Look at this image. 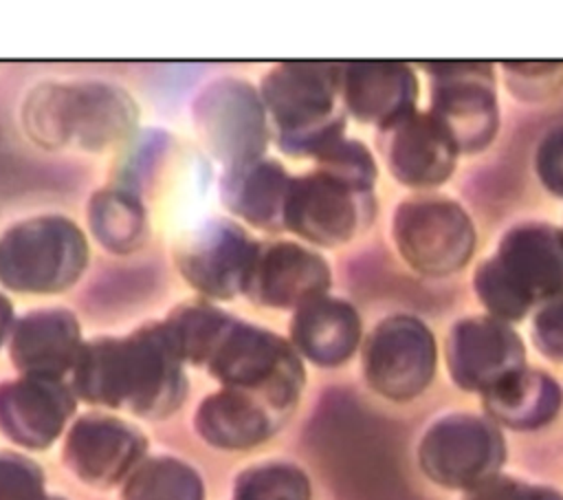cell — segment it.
Wrapping results in <instances>:
<instances>
[{
	"label": "cell",
	"instance_id": "30",
	"mask_svg": "<svg viewBox=\"0 0 563 500\" xmlns=\"http://www.w3.org/2000/svg\"><path fill=\"white\" fill-rule=\"evenodd\" d=\"M534 170L541 185L563 198V126L550 128L534 152Z\"/></svg>",
	"mask_w": 563,
	"mask_h": 500
},
{
	"label": "cell",
	"instance_id": "20",
	"mask_svg": "<svg viewBox=\"0 0 563 500\" xmlns=\"http://www.w3.org/2000/svg\"><path fill=\"white\" fill-rule=\"evenodd\" d=\"M288 181L290 176L282 163L257 159L227 167L220 181V194L238 218L260 229H282Z\"/></svg>",
	"mask_w": 563,
	"mask_h": 500
},
{
	"label": "cell",
	"instance_id": "3",
	"mask_svg": "<svg viewBox=\"0 0 563 500\" xmlns=\"http://www.w3.org/2000/svg\"><path fill=\"white\" fill-rule=\"evenodd\" d=\"M176 357L165 324H150L125 339L88 344L79 352L77 383L99 401L163 410L178 390Z\"/></svg>",
	"mask_w": 563,
	"mask_h": 500
},
{
	"label": "cell",
	"instance_id": "22",
	"mask_svg": "<svg viewBox=\"0 0 563 500\" xmlns=\"http://www.w3.org/2000/svg\"><path fill=\"white\" fill-rule=\"evenodd\" d=\"M70 410L64 390L44 379L7 385L0 392V421L26 445H46Z\"/></svg>",
	"mask_w": 563,
	"mask_h": 500
},
{
	"label": "cell",
	"instance_id": "7",
	"mask_svg": "<svg viewBox=\"0 0 563 500\" xmlns=\"http://www.w3.org/2000/svg\"><path fill=\"white\" fill-rule=\"evenodd\" d=\"M508 449L501 427L486 414L451 412L435 419L418 443L422 474L453 491H471L501 474Z\"/></svg>",
	"mask_w": 563,
	"mask_h": 500
},
{
	"label": "cell",
	"instance_id": "10",
	"mask_svg": "<svg viewBox=\"0 0 563 500\" xmlns=\"http://www.w3.org/2000/svg\"><path fill=\"white\" fill-rule=\"evenodd\" d=\"M376 214L374 194L358 192L325 172L290 176L284 200V229L317 247H341Z\"/></svg>",
	"mask_w": 563,
	"mask_h": 500
},
{
	"label": "cell",
	"instance_id": "6",
	"mask_svg": "<svg viewBox=\"0 0 563 500\" xmlns=\"http://www.w3.org/2000/svg\"><path fill=\"white\" fill-rule=\"evenodd\" d=\"M88 262L81 229L62 216L18 222L0 238V282L18 293H57L73 286Z\"/></svg>",
	"mask_w": 563,
	"mask_h": 500
},
{
	"label": "cell",
	"instance_id": "9",
	"mask_svg": "<svg viewBox=\"0 0 563 500\" xmlns=\"http://www.w3.org/2000/svg\"><path fill=\"white\" fill-rule=\"evenodd\" d=\"M438 344L433 330L416 315L396 313L380 319L363 344L367 385L389 401H411L433 381Z\"/></svg>",
	"mask_w": 563,
	"mask_h": 500
},
{
	"label": "cell",
	"instance_id": "11",
	"mask_svg": "<svg viewBox=\"0 0 563 500\" xmlns=\"http://www.w3.org/2000/svg\"><path fill=\"white\" fill-rule=\"evenodd\" d=\"M266 117L260 93L235 77L211 81L194 104L200 137L227 167L262 159L268 141Z\"/></svg>",
	"mask_w": 563,
	"mask_h": 500
},
{
	"label": "cell",
	"instance_id": "5",
	"mask_svg": "<svg viewBox=\"0 0 563 500\" xmlns=\"http://www.w3.org/2000/svg\"><path fill=\"white\" fill-rule=\"evenodd\" d=\"M391 238L400 258L427 278L462 271L477 247V229L468 211L440 192L402 198L394 209Z\"/></svg>",
	"mask_w": 563,
	"mask_h": 500
},
{
	"label": "cell",
	"instance_id": "2",
	"mask_svg": "<svg viewBox=\"0 0 563 500\" xmlns=\"http://www.w3.org/2000/svg\"><path fill=\"white\" fill-rule=\"evenodd\" d=\"M22 121L42 148L101 152L134 132L139 108L108 81H46L29 93Z\"/></svg>",
	"mask_w": 563,
	"mask_h": 500
},
{
	"label": "cell",
	"instance_id": "21",
	"mask_svg": "<svg viewBox=\"0 0 563 500\" xmlns=\"http://www.w3.org/2000/svg\"><path fill=\"white\" fill-rule=\"evenodd\" d=\"M11 352L20 368L55 374L79 357V324L64 308H40L13 328Z\"/></svg>",
	"mask_w": 563,
	"mask_h": 500
},
{
	"label": "cell",
	"instance_id": "23",
	"mask_svg": "<svg viewBox=\"0 0 563 500\" xmlns=\"http://www.w3.org/2000/svg\"><path fill=\"white\" fill-rule=\"evenodd\" d=\"M139 452V438L121 423L106 419L81 421L68 441V456L90 478L117 476Z\"/></svg>",
	"mask_w": 563,
	"mask_h": 500
},
{
	"label": "cell",
	"instance_id": "8",
	"mask_svg": "<svg viewBox=\"0 0 563 500\" xmlns=\"http://www.w3.org/2000/svg\"><path fill=\"white\" fill-rule=\"evenodd\" d=\"M429 75V112L435 115L462 154L484 152L499 132L495 66L490 62H422Z\"/></svg>",
	"mask_w": 563,
	"mask_h": 500
},
{
	"label": "cell",
	"instance_id": "12",
	"mask_svg": "<svg viewBox=\"0 0 563 500\" xmlns=\"http://www.w3.org/2000/svg\"><path fill=\"white\" fill-rule=\"evenodd\" d=\"M451 381L464 392L488 394L523 368L526 344L512 324L490 315H471L451 324L444 339Z\"/></svg>",
	"mask_w": 563,
	"mask_h": 500
},
{
	"label": "cell",
	"instance_id": "16",
	"mask_svg": "<svg viewBox=\"0 0 563 500\" xmlns=\"http://www.w3.org/2000/svg\"><path fill=\"white\" fill-rule=\"evenodd\" d=\"M332 284L330 264L299 242L260 244L244 282V295L273 308H301L328 295Z\"/></svg>",
	"mask_w": 563,
	"mask_h": 500
},
{
	"label": "cell",
	"instance_id": "29",
	"mask_svg": "<svg viewBox=\"0 0 563 500\" xmlns=\"http://www.w3.org/2000/svg\"><path fill=\"white\" fill-rule=\"evenodd\" d=\"M462 500H563V493L545 485H532L521 478L499 474L466 491Z\"/></svg>",
	"mask_w": 563,
	"mask_h": 500
},
{
	"label": "cell",
	"instance_id": "14",
	"mask_svg": "<svg viewBox=\"0 0 563 500\" xmlns=\"http://www.w3.org/2000/svg\"><path fill=\"white\" fill-rule=\"evenodd\" d=\"M257 247L235 222L211 220L180 240L176 264L198 293L211 300H229L244 291Z\"/></svg>",
	"mask_w": 563,
	"mask_h": 500
},
{
	"label": "cell",
	"instance_id": "15",
	"mask_svg": "<svg viewBox=\"0 0 563 500\" xmlns=\"http://www.w3.org/2000/svg\"><path fill=\"white\" fill-rule=\"evenodd\" d=\"M211 370L231 383L266 390L282 405L295 399L303 379L301 366L284 339L240 322L231 324L213 350Z\"/></svg>",
	"mask_w": 563,
	"mask_h": 500
},
{
	"label": "cell",
	"instance_id": "25",
	"mask_svg": "<svg viewBox=\"0 0 563 500\" xmlns=\"http://www.w3.org/2000/svg\"><path fill=\"white\" fill-rule=\"evenodd\" d=\"M233 322L235 319L209 304L191 302L178 306L165 322V328L178 355L202 359L213 355Z\"/></svg>",
	"mask_w": 563,
	"mask_h": 500
},
{
	"label": "cell",
	"instance_id": "4",
	"mask_svg": "<svg viewBox=\"0 0 563 500\" xmlns=\"http://www.w3.org/2000/svg\"><path fill=\"white\" fill-rule=\"evenodd\" d=\"M260 97L292 156L314 159L345 132L336 62H284L264 75Z\"/></svg>",
	"mask_w": 563,
	"mask_h": 500
},
{
	"label": "cell",
	"instance_id": "18",
	"mask_svg": "<svg viewBox=\"0 0 563 500\" xmlns=\"http://www.w3.org/2000/svg\"><path fill=\"white\" fill-rule=\"evenodd\" d=\"M292 339L312 361L339 366L361 341V317L350 302L323 295L295 311Z\"/></svg>",
	"mask_w": 563,
	"mask_h": 500
},
{
	"label": "cell",
	"instance_id": "27",
	"mask_svg": "<svg viewBox=\"0 0 563 500\" xmlns=\"http://www.w3.org/2000/svg\"><path fill=\"white\" fill-rule=\"evenodd\" d=\"M317 170L328 176L358 189L365 194H374V185L378 178V165L369 148L356 139H336L323 152L314 156Z\"/></svg>",
	"mask_w": 563,
	"mask_h": 500
},
{
	"label": "cell",
	"instance_id": "26",
	"mask_svg": "<svg viewBox=\"0 0 563 500\" xmlns=\"http://www.w3.org/2000/svg\"><path fill=\"white\" fill-rule=\"evenodd\" d=\"M200 430L220 445H249L264 436L266 416L255 403L222 394L200 407Z\"/></svg>",
	"mask_w": 563,
	"mask_h": 500
},
{
	"label": "cell",
	"instance_id": "19",
	"mask_svg": "<svg viewBox=\"0 0 563 500\" xmlns=\"http://www.w3.org/2000/svg\"><path fill=\"white\" fill-rule=\"evenodd\" d=\"M484 414L499 427L528 432L550 425L563 407L559 381L539 368H523L482 396Z\"/></svg>",
	"mask_w": 563,
	"mask_h": 500
},
{
	"label": "cell",
	"instance_id": "13",
	"mask_svg": "<svg viewBox=\"0 0 563 500\" xmlns=\"http://www.w3.org/2000/svg\"><path fill=\"white\" fill-rule=\"evenodd\" d=\"M376 143L389 174L400 185L422 192L444 185L462 154L446 126L429 110H413L380 128Z\"/></svg>",
	"mask_w": 563,
	"mask_h": 500
},
{
	"label": "cell",
	"instance_id": "1",
	"mask_svg": "<svg viewBox=\"0 0 563 500\" xmlns=\"http://www.w3.org/2000/svg\"><path fill=\"white\" fill-rule=\"evenodd\" d=\"M473 289L486 315L506 324L523 322L563 293V227L523 220L506 229L497 251L477 264Z\"/></svg>",
	"mask_w": 563,
	"mask_h": 500
},
{
	"label": "cell",
	"instance_id": "17",
	"mask_svg": "<svg viewBox=\"0 0 563 500\" xmlns=\"http://www.w3.org/2000/svg\"><path fill=\"white\" fill-rule=\"evenodd\" d=\"M420 81L407 62H343L341 101L350 117L376 130L418 110Z\"/></svg>",
	"mask_w": 563,
	"mask_h": 500
},
{
	"label": "cell",
	"instance_id": "28",
	"mask_svg": "<svg viewBox=\"0 0 563 500\" xmlns=\"http://www.w3.org/2000/svg\"><path fill=\"white\" fill-rule=\"evenodd\" d=\"M530 339L543 357L563 363V293L543 302L532 313Z\"/></svg>",
	"mask_w": 563,
	"mask_h": 500
},
{
	"label": "cell",
	"instance_id": "24",
	"mask_svg": "<svg viewBox=\"0 0 563 500\" xmlns=\"http://www.w3.org/2000/svg\"><path fill=\"white\" fill-rule=\"evenodd\" d=\"M88 220L95 238L112 253H130L143 242L145 209L123 187H108L92 194Z\"/></svg>",
	"mask_w": 563,
	"mask_h": 500
},
{
	"label": "cell",
	"instance_id": "31",
	"mask_svg": "<svg viewBox=\"0 0 563 500\" xmlns=\"http://www.w3.org/2000/svg\"><path fill=\"white\" fill-rule=\"evenodd\" d=\"M11 319H13V306H11V302L0 293V341H2L4 335L9 333Z\"/></svg>",
	"mask_w": 563,
	"mask_h": 500
}]
</instances>
